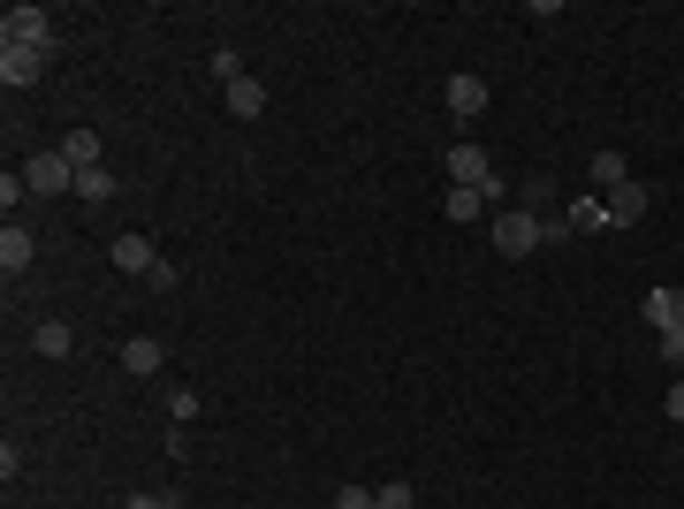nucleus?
<instances>
[{
	"instance_id": "7",
	"label": "nucleus",
	"mask_w": 684,
	"mask_h": 509,
	"mask_svg": "<svg viewBox=\"0 0 684 509\" xmlns=\"http://www.w3.org/2000/svg\"><path fill=\"white\" fill-rule=\"evenodd\" d=\"M115 266H123V274H145V282H153V266H160L153 236H137V228H129V236H115Z\"/></svg>"
},
{
	"instance_id": "6",
	"label": "nucleus",
	"mask_w": 684,
	"mask_h": 509,
	"mask_svg": "<svg viewBox=\"0 0 684 509\" xmlns=\"http://www.w3.org/2000/svg\"><path fill=\"white\" fill-rule=\"evenodd\" d=\"M46 61H53V53H46V46H16V39H0V85H39V69Z\"/></svg>"
},
{
	"instance_id": "24",
	"label": "nucleus",
	"mask_w": 684,
	"mask_h": 509,
	"mask_svg": "<svg viewBox=\"0 0 684 509\" xmlns=\"http://www.w3.org/2000/svg\"><path fill=\"white\" fill-rule=\"evenodd\" d=\"M335 509H373V487H335Z\"/></svg>"
},
{
	"instance_id": "9",
	"label": "nucleus",
	"mask_w": 684,
	"mask_h": 509,
	"mask_svg": "<svg viewBox=\"0 0 684 509\" xmlns=\"http://www.w3.org/2000/svg\"><path fill=\"white\" fill-rule=\"evenodd\" d=\"M449 115H457V123H479V115H487V85H479V77H449Z\"/></svg>"
},
{
	"instance_id": "14",
	"label": "nucleus",
	"mask_w": 684,
	"mask_h": 509,
	"mask_svg": "<svg viewBox=\"0 0 684 509\" xmlns=\"http://www.w3.org/2000/svg\"><path fill=\"white\" fill-rule=\"evenodd\" d=\"M441 213H449V221H479V213H487V198H479V190H465V183H449V190H441Z\"/></svg>"
},
{
	"instance_id": "20",
	"label": "nucleus",
	"mask_w": 684,
	"mask_h": 509,
	"mask_svg": "<svg viewBox=\"0 0 684 509\" xmlns=\"http://www.w3.org/2000/svg\"><path fill=\"white\" fill-rule=\"evenodd\" d=\"M23 198H31V183L8 168V175H0V206H8V221H16V206H23Z\"/></svg>"
},
{
	"instance_id": "10",
	"label": "nucleus",
	"mask_w": 684,
	"mask_h": 509,
	"mask_svg": "<svg viewBox=\"0 0 684 509\" xmlns=\"http://www.w3.org/2000/svg\"><path fill=\"white\" fill-rule=\"evenodd\" d=\"M160 365H168V350H160L153 335H129V342H123V373H137V381H153Z\"/></svg>"
},
{
	"instance_id": "13",
	"label": "nucleus",
	"mask_w": 684,
	"mask_h": 509,
	"mask_svg": "<svg viewBox=\"0 0 684 509\" xmlns=\"http://www.w3.org/2000/svg\"><path fill=\"white\" fill-rule=\"evenodd\" d=\"M31 350H39V358H69V350H77L69 320H39V327H31Z\"/></svg>"
},
{
	"instance_id": "18",
	"label": "nucleus",
	"mask_w": 684,
	"mask_h": 509,
	"mask_svg": "<svg viewBox=\"0 0 684 509\" xmlns=\"http://www.w3.org/2000/svg\"><path fill=\"white\" fill-rule=\"evenodd\" d=\"M77 198H85V206H107V198H115V175H107V168H85V175H77Z\"/></svg>"
},
{
	"instance_id": "23",
	"label": "nucleus",
	"mask_w": 684,
	"mask_h": 509,
	"mask_svg": "<svg viewBox=\"0 0 684 509\" xmlns=\"http://www.w3.org/2000/svg\"><path fill=\"white\" fill-rule=\"evenodd\" d=\"M168 419H198V388H175V395H168Z\"/></svg>"
},
{
	"instance_id": "22",
	"label": "nucleus",
	"mask_w": 684,
	"mask_h": 509,
	"mask_svg": "<svg viewBox=\"0 0 684 509\" xmlns=\"http://www.w3.org/2000/svg\"><path fill=\"white\" fill-rule=\"evenodd\" d=\"M214 77H221V85H236V77H244V61H236V46H214Z\"/></svg>"
},
{
	"instance_id": "2",
	"label": "nucleus",
	"mask_w": 684,
	"mask_h": 509,
	"mask_svg": "<svg viewBox=\"0 0 684 509\" xmlns=\"http://www.w3.org/2000/svg\"><path fill=\"white\" fill-rule=\"evenodd\" d=\"M540 244H548V221H540L532 206H502L495 213V252L502 258H532Z\"/></svg>"
},
{
	"instance_id": "12",
	"label": "nucleus",
	"mask_w": 684,
	"mask_h": 509,
	"mask_svg": "<svg viewBox=\"0 0 684 509\" xmlns=\"http://www.w3.org/2000/svg\"><path fill=\"white\" fill-rule=\"evenodd\" d=\"M99 153H107V145H99V129H69V137H61V160H69L77 175L99 168Z\"/></svg>"
},
{
	"instance_id": "5",
	"label": "nucleus",
	"mask_w": 684,
	"mask_h": 509,
	"mask_svg": "<svg viewBox=\"0 0 684 509\" xmlns=\"http://www.w3.org/2000/svg\"><path fill=\"white\" fill-rule=\"evenodd\" d=\"M600 206H608V228H639L646 213H654V190H646L639 175H632V183H616V190H608Z\"/></svg>"
},
{
	"instance_id": "1",
	"label": "nucleus",
	"mask_w": 684,
	"mask_h": 509,
	"mask_svg": "<svg viewBox=\"0 0 684 509\" xmlns=\"http://www.w3.org/2000/svg\"><path fill=\"white\" fill-rule=\"evenodd\" d=\"M449 183H465V190H479L487 206H510V183H502V168L479 153V145H449Z\"/></svg>"
},
{
	"instance_id": "26",
	"label": "nucleus",
	"mask_w": 684,
	"mask_h": 509,
	"mask_svg": "<svg viewBox=\"0 0 684 509\" xmlns=\"http://www.w3.org/2000/svg\"><path fill=\"white\" fill-rule=\"evenodd\" d=\"M662 411H670V419H677V425H684V381H677V388H670V395H662Z\"/></svg>"
},
{
	"instance_id": "19",
	"label": "nucleus",
	"mask_w": 684,
	"mask_h": 509,
	"mask_svg": "<svg viewBox=\"0 0 684 509\" xmlns=\"http://www.w3.org/2000/svg\"><path fill=\"white\" fill-rule=\"evenodd\" d=\"M373 509H419V495H411V479H388L381 495H373Z\"/></svg>"
},
{
	"instance_id": "16",
	"label": "nucleus",
	"mask_w": 684,
	"mask_h": 509,
	"mask_svg": "<svg viewBox=\"0 0 684 509\" xmlns=\"http://www.w3.org/2000/svg\"><path fill=\"white\" fill-rule=\"evenodd\" d=\"M594 183H600V198H608L616 183H632V168H624V153H608V145H600V153H594Z\"/></svg>"
},
{
	"instance_id": "8",
	"label": "nucleus",
	"mask_w": 684,
	"mask_h": 509,
	"mask_svg": "<svg viewBox=\"0 0 684 509\" xmlns=\"http://www.w3.org/2000/svg\"><path fill=\"white\" fill-rule=\"evenodd\" d=\"M31 252H39V244H31V228H23V221H8V228H0V274L16 282V274L31 266Z\"/></svg>"
},
{
	"instance_id": "21",
	"label": "nucleus",
	"mask_w": 684,
	"mask_h": 509,
	"mask_svg": "<svg viewBox=\"0 0 684 509\" xmlns=\"http://www.w3.org/2000/svg\"><path fill=\"white\" fill-rule=\"evenodd\" d=\"M662 358H670V365H684V304H677V320L662 327Z\"/></svg>"
},
{
	"instance_id": "17",
	"label": "nucleus",
	"mask_w": 684,
	"mask_h": 509,
	"mask_svg": "<svg viewBox=\"0 0 684 509\" xmlns=\"http://www.w3.org/2000/svg\"><path fill=\"white\" fill-rule=\"evenodd\" d=\"M677 304H684V290H646V297H639V312L654 320V327H670V320H677Z\"/></svg>"
},
{
	"instance_id": "3",
	"label": "nucleus",
	"mask_w": 684,
	"mask_h": 509,
	"mask_svg": "<svg viewBox=\"0 0 684 509\" xmlns=\"http://www.w3.org/2000/svg\"><path fill=\"white\" fill-rule=\"evenodd\" d=\"M23 183H31V198H61V190H77V168H69L61 145H53V153H31V160H23Z\"/></svg>"
},
{
	"instance_id": "15",
	"label": "nucleus",
	"mask_w": 684,
	"mask_h": 509,
	"mask_svg": "<svg viewBox=\"0 0 684 509\" xmlns=\"http://www.w3.org/2000/svg\"><path fill=\"white\" fill-rule=\"evenodd\" d=\"M563 221H570V236H600V228H608V206H600V198H578Z\"/></svg>"
},
{
	"instance_id": "25",
	"label": "nucleus",
	"mask_w": 684,
	"mask_h": 509,
	"mask_svg": "<svg viewBox=\"0 0 684 509\" xmlns=\"http://www.w3.org/2000/svg\"><path fill=\"white\" fill-rule=\"evenodd\" d=\"M123 509H183V502H175V495H129Z\"/></svg>"
},
{
	"instance_id": "11",
	"label": "nucleus",
	"mask_w": 684,
	"mask_h": 509,
	"mask_svg": "<svg viewBox=\"0 0 684 509\" xmlns=\"http://www.w3.org/2000/svg\"><path fill=\"white\" fill-rule=\"evenodd\" d=\"M228 115H236V123H258V115H266V85H258V77H236V85H228Z\"/></svg>"
},
{
	"instance_id": "4",
	"label": "nucleus",
	"mask_w": 684,
	"mask_h": 509,
	"mask_svg": "<svg viewBox=\"0 0 684 509\" xmlns=\"http://www.w3.org/2000/svg\"><path fill=\"white\" fill-rule=\"evenodd\" d=\"M0 39H16V46H46V53H53V16L23 0V8H8V16H0Z\"/></svg>"
}]
</instances>
